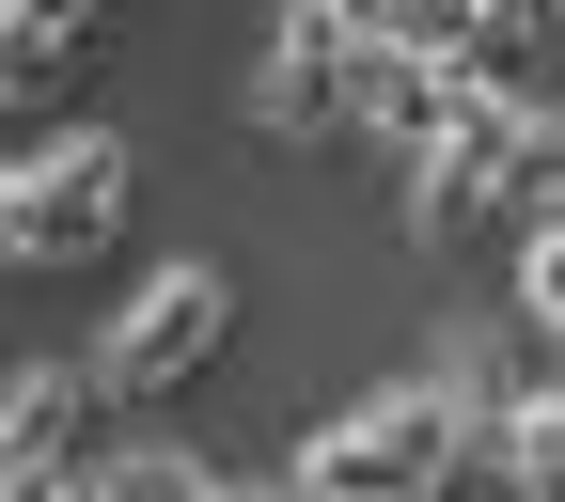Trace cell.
Here are the masks:
<instances>
[{
    "mask_svg": "<svg viewBox=\"0 0 565 502\" xmlns=\"http://www.w3.org/2000/svg\"><path fill=\"white\" fill-rule=\"evenodd\" d=\"M252 126H282V141H315V126H345V32H315V17H282V32H267V63H252Z\"/></svg>",
    "mask_w": 565,
    "mask_h": 502,
    "instance_id": "obj_6",
    "label": "cell"
},
{
    "mask_svg": "<svg viewBox=\"0 0 565 502\" xmlns=\"http://www.w3.org/2000/svg\"><path fill=\"white\" fill-rule=\"evenodd\" d=\"M0 502H79V471H0Z\"/></svg>",
    "mask_w": 565,
    "mask_h": 502,
    "instance_id": "obj_11",
    "label": "cell"
},
{
    "mask_svg": "<svg viewBox=\"0 0 565 502\" xmlns=\"http://www.w3.org/2000/svg\"><path fill=\"white\" fill-rule=\"evenodd\" d=\"M299 502H315V487H299Z\"/></svg>",
    "mask_w": 565,
    "mask_h": 502,
    "instance_id": "obj_13",
    "label": "cell"
},
{
    "mask_svg": "<svg viewBox=\"0 0 565 502\" xmlns=\"http://www.w3.org/2000/svg\"><path fill=\"white\" fill-rule=\"evenodd\" d=\"M126 189H141L126 126H47V141H17V158H0V267L110 252V236H126Z\"/></svg>",
    "mask_w": 565,
    "mask_h": 502,
    "instance_id": "obj_2",
    "label": "cell"
},
{
    "mask_svg": "<svg viewBox=\"0 0 565 502\" xmlns=\"http://www.w3.org/2000/svg\"><path fill=\"white\" fill-rule=\"evenodd\" d=\"M519 314H534V345H565V204L519 221Z\"/></svg>",
    "mask_w": 565,
    "mask_h": 502,
    "instance_id": "obj_9",
    "label": "cell"
},
{
    "mask_svg": "<svg viewBox=\"0 0 565 502\" xmlns=\"http://www.w3.org/2000/svg\"><path fill=\"white\" fill-rule=\"evenodd\" d=\"M221 471H189V456H79V502H204Z\"/></svg>",
    "mask_w": 565,
    "mask_h": 502,
    "instance_id": "obj_10",
    "label": "cell"
},
{
    "mask_svg": "<svg viewBox=\"0 0 565 502\" xmlns=\"http://www.w3.org/2000/svg\"><path fill=\"white\" fill-rule=\"evenodd\" d=\"M471 440H487V471H503L519 502H565V377L534 362V377H519L503 408H487V424H471Z\"/></svg>",
    "mask_w": 565,
    "mask_h": 502,
    "instance_id": "obj_7",
    "label": "cell"
},
{
    "mask_svg": "<svg viewBox=\"0 0 565 502\" xmlns=\"http://www.w3.org/2000/svg\"><path fill=\"white\" fill-rule=\"evenodd\" d=\"M456 456H471L456 393H440V377H393V393H362V408H330L282 487H315V502H440Z\"/></svg>",
    "mask_w": 565,
    "mask_h": 502,
    "instance_id": "obj_1",
    "label": "cell"
},
{
    "mask_svg": "<svg viewBox=\"0 0 565 502\" xmlns=\"http://www.w3.org/2000/svg\"><path fill=\"white\" fill-rule=\"evenodd\" d=\"M95 17H110V0H0V110H32L63 63L95 47Z\"/></svg>",
    "mask_w": 565,
    "mask_h": 502,
    "instance_id": "obj_8",
    "label": "cell"
},
{
    "mask_svg": "<svg viewBox=\"0 0 565 502\" xmlns=\"http://www.w3.org/2000/svg\"><path fill=\"white\" fill-rule=\"evenodd\" d=\"M550 17H565V0H550Z\"/></svg>",
    "mask_w": 565,
    "mask_h": 502,
    "instance_id": "obj_12",
    "label": "cell"
},
{
    "mask_svg": "<svg viewBox=\"0 0 565 502\" xmlns=\"http://www.w3.org/2000/svg\"><path fill=\"white\" fill-rule=\"evenodd\" d=\"M95 362H17L0 377V471H79L95 456Z\"/></svg>",
    "mask_w": 565,
    "mask_h": 502,
    "instance_id": "obj_5",
    "label": "cell"
},
{
    "mask_svg": "<svg viewBox=\"0 0 565 502\" xmlns=\"http://www.w3.org/2000/svg\"><path fill=\"white\" fill-rule=\"evenodd\" d=\"M519 221V79H471L408 141V236H487Z\"/></svg>",
    "mask_w": 565,
    "mask_h": 502,
    "instance_id": "obj_3",
    "label": "cell"
},
{
    "mask_svg": "<svg viewBox=\"0 0 565 502\" xmlns=\"http://www.w3.org/2000/svg\"><path fill=\"white\" fill-rule=\"evenodd\" d=\"M221 330H236V282L204 252H173L158 282H126V314L95 330V393H173V377L221 362Z\"/></svg>",
    "mask_w": 565,
    "mask_h": 502,
    "instance_id": "obj_4",
    "label": "cell"
}]
</instances>
